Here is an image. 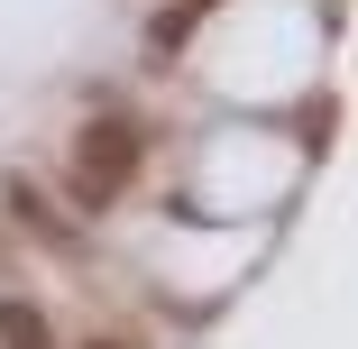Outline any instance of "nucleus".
<instances>
[{"instance_id": "nucleus-1", "label": "nucleus", "mask_w": 358, "mask_h": 349, "mask_svg": "<svg viewBox=\"0 0 358 349\" xmlns=\"http://www.w3.org/2000/svg\"><path fill=\"white\" fill-rule=\"evenodd\" d=\"M129 175H138V129L129 120H83V138H74V202L83 212H110Z\"/></svg>"}, {"instance_id": "nucleus-2", "label": "nucleus", "mask_w": 358, "mask_h": 349, "mask_svg": "<svg viewBox=\"0 0 358 349\" xmlns=\"http://www.w3.org/2000/svg\"><path fill=\"white\" fill-rule=\"evenodd\" d=\"M0 202H10V221H19V230H37L46 248H74V221H64L55 202H46V184H28V175H10V184H0Z\"/></svg>"}, {"instance_id": "nucleus-3", "label": "nucleus", "mask_w": 358, "mask_h": 349, "mask_svg": "<svg viewBox=\"0 0 358 349\" xmlns=\"http://www.w3.org/2000/svg\"><path fill=\"white\" fill-rule=\"evenodd\" d=\"M0 349H55V340H46V322L28 304H0Z\"/></svg>"}, {"instance_id": "nucleus-4", "label": "nucleus", "mask_w": 358, "mask_h": 349, "mask_svg": "<svg viewBox=\"0 0 358 349\" xmlns=\"http://www.w3.org/2000/svg\"><path fill=\"white\" fill-rule=\"evenodd\" d=\"M83 349H129V340H83Z\"/></svg>"}]
</instances>
